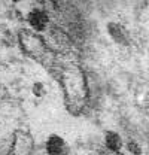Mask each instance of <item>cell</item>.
I'll use <instances>...</instances> for the list:
<instances>
[{"mask_svg":"<svg viewBox=\"0 0 149 155\" xmlns=\"http://www.w3.org/2000/svg\"><path fill=\"white\" fill-rule=\"evenodd\" d=\"M60 81L67 110L73 115H79L88 101V82L84 70L74 63H67L61 67Z\"/></svg>","mask_w":149,"mask_h":155,"instance_id":"cell-1","label":"cell"},{"mask_svg":"<svg viewBox=\"0 0 149 155\" xmlns=\"http://www.w3.org/2000/svg\"><path fill=\"white\" fill-rule=\"evenodd\" d=\"M19 42H21L24 52L36 61L45 63V60L51 54V51L48 49L43 40V36H40L33 30H22L19 35Z\"/></svg>","mask_w":149,"mask_h":155,"instance_id":"cell-2","label":"cell"},{"mask_svg":"<svg viewBox=\"0 0 149 155\" xmlns=\"http://www.w3.org/2000/svg\"><path fill=\"white\" fill-rule=\"evenodd\" d=\"M43 40L48 46V49L54 54H67L72 49L73 40L69 36V33L58 27V25H49L45 31Z\"/></svg>","mask_w":149,"mask_h":155,"instance_id":"cell-3","label":"cell"},{"mask_svg":"<svg viewBox=\"0 0 149 155\" xmlns=\"http://www.w3.org/2000/svg\"><path fill=\"white\" fill-rule=\"evenodd\" d=\"M33 152H35V140L31 134L24 130H18L14 134V142L9 155H33Z\"/></svg>","mask_w":149,"mask_h":155,"instance_id":"cell-4","label":"cell"},{"mask_svg":"<svg viewBox=\"0 0 149 155\" xmlns=\"http://www.w3.org/2000/svg\"><path fill=\"white\" fill-rule=\"evenodd\" d=\"M27 19L33 28V31L36 33H42L45 31L48 27H49V18H48V14L45 9L42 8H33L28 15H27Z\"/></svg>","mask_w":149,"mask_h":155,"instance_id":"cell-5","label":"cell"},{"mask_svg":"<svg viewBox=\"0 0 149 155\" xmlns=\"http://www.w3.org/2000/svg\"><path fill=\"white\" fill-rule=\"evenodd\" d=\"M46 152L49 155H67L70 148L67 145V142L58 134H51L46 140Z\"/></svg>","mask_w":149,"mask_h":155,"instance_id":"cell-6","label":"cell"},{"mask_svg":"<svg viewBox=\"0 0 149 155\" xmlns=\"http://www.w3.org/2000/svg\"><path fill=\"white\" fill-rule=\"evenodd\" d=\"M108 31H109L111 38L113 39L115 42H118L119 45H128L130 36H128L127 30H125L121 24H118V22H111V24L108 25Z\"/></svg>","mask_w":149,"mask_h":155,"instance_id":"cell-7","label":"cell"}]
</instances>
